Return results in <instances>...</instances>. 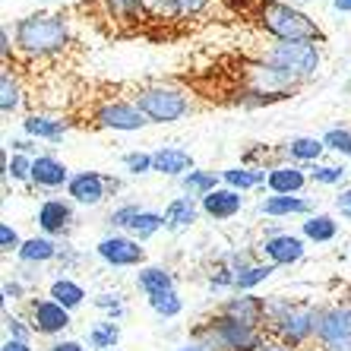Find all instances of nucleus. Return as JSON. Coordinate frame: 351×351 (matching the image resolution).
<instances>
[{
	"label": "nucleus",
	"mask_w": 351,
	"mask_h": 351,
	"mask_svg": "<svg viewBox=\"0 0 351 351\" xmlns=\"http://www.w3.org/2000/svg\"><path fill=\"white\" fill-rule=\"evenodd\" d=\"M3 298L7 301H19L23 298V285L19 282H3Z\"/></svg>",
	"instance_id": "48"
},
{
	"label": "nucleus",
	"mask_w": 351,
	"mask_h": 351,
	"mask_svg": "<svg viewBox=\"0 0 351 351\" xmlns=\"http://www.w3.org/2000/svg\"><path fill=\"white\" fill-rule=\"evenodd\" d=\"M260 351H294V348H288V345H282V342H263Z\"/></svg>",
	"instance_id": "51"
},
{
	"label": "nucleus",
	"mask_w": 351,
	"mask_h": 351,
	"mask_svg": "<svg viewBox=\"0 0 351 351\" xmlns=\"http://www.w3.org/2000/svg\"><path fill=\"white\" fill-rule=\"evenodd\" d=\"M143 213V206H136V203H127V206H121V209H114V213L108 215V221L114 225V228H127L130 231L133 228V221H136V215Z\"/></svg>",
	"instance_id": "40"
},
{
	"label": "nucleus",
	"mask_w": 351,
	"mask_h": 351,
	"mask_svg": "<svg viewBox=\"0 0 351 351\" xmlns=\"http://www.w3.org/2000/svg\"><path fill=\"white\" fill-rule=\"evenodd\" d=\"M332 7L339 10V13H351V0H332Z\"/></svg>",
	"instance_id": "52"
},
{
	"label": "nucleus",
	"mask_w": 351,
	"mask_h": 351,
	"mask_svg": "<svg viewBox=\"0 0 351 351\" xmlns=\"http://www.w3.org/2000/svg\"><path fill=\"white\" fill-rule=\"evenodd\" d=\"M263 215H272V219H282V215H311L313 206L311 199H301V196H266L260 203Z\"/></svg>",
	"instance_id": "21"
},
{
	"label": "nucleus",
	"mask_w": 351,
	"mask_h": 351,
	"mask_svg": "<svg viewBox=\"0 0 351 351\" xmlns=\"http://www.w3.org/2000/svg\"><path fill=\"white\" fill-rule=\"evenodd\" d=\"M180 3V19H190V16H199L213 0H178Z\"/></svg>",
	"instance_id": "44"
},
{
	"label": "nucleus",
	"mask_w": 351,
	"mask_h": 351,
	"mask_svg": "<svg viewBox=\"0 0 351 351\" xmlns=\"http://www.w3.org/2000/svg\"><path fill=\"white\" fill-rule=\"evenodd\" d=\"M178 351H206V348H203V345H196V342H193V345H180Z\"/></svg>",
	"instance_id": "53"
},
{
	"label": "nucleus",
	"mask_w": 351,
	"mask_h": 351,
	"mask_svg": "<svg viewBox=\"0 0 351 351\" xmlns=\"http://www.w3.org/2000/svg\"><path fill=\"white\" fill-rule=\"evenodd\" d=\"M48 351H86L80 342H73V339H64V342H54Z\"/></svg>",
	"instance_id": "49"
},
{
	"label": "nucleus",
	"mask_w": 351,
	"mask_h": 351,
	"mask_svg": "<svg viewBox=\"0 0 351 351\" xmlns=\"http://www.w3.org/2000/svg\"><path fill=\"white\" fill-rule=\"evenodd\" d=\"M304 237L307 241H317V244H329L335 234H339V221L332 215H311V219L304 221Z\"/></svg>",
	"instance_id": "30"
},
{
	"label": "nucleus",
	"mask_w": 351,
	"mask_h": 351,
	"mask_svg": "<svg viewBox=\"0 0 351 351\" xmlns=\"http://www.w3.org/2000/svg\"><path fill=\"white\" fill-rule=\"evenodd\" d=\"M317 317L319 311L313 304H288V301H269L266 304V323L278 335V342L288 348H301L317 335Z\"/></svg>",
	"instance_id": "2"
},
{
	"label": "nucleus",
	"mask_w": 351,
	"mask_h": 351,
	"mask_svg": "<svg viewBox=\"0 0 351 351\" xmlns=\"http://www.w3.org/2000/svg\"><path fill=\"white\" fill-rule=\"evenodd\" d=\"M143 16L152 23H174L180 19V3L178 0H143Z\"/></svg>",
	"instance_id": "32"
},
{
	"label": "nucleus",
	"mask_w": 351,
	"mask_h": 351,
	"mask_svg": "<svg viewBox=\"0 0 351 351\" xmlns=\"http://www.w3.org/2000/svg\"><path fill=\"white\" fill-rule=\"evenodd\" d=\"M323 146L329 152H339V156H351V130L345 127H332V130L323 133Z\"/></svg>",
	"instance_id": "36"
},
{
	"label": "nucleus",
	"mask_w": 351,
	"mask_h": 351,
	"mask_svg": "<svg viewBox=\"0 0 351 351\" xmlns=\"http://www.w3.org/2000/svg\"><path fill=\"white\" fill-rule=\"evenodd\" d=\"M256 19L278 41H323V29L307 13L288 7L282 0H260Z\"/></svg>",
	"instance_id": "3"
},
{
	"label": "nucleus",
	"mask_w": 351,
	"mask_h": 351,
	"mask_svg": "<svg viewBox=\"0 0 351 351\" xmlns=\"http://www.w3.org/2000/svg\"><path fill=\"white\" fill-rule=\"evenodd\" d=\"M313 339L319 342V351H351V304L323 307Z\"/></svg>",
	"instance_id": "7"
},
{
	"label": "nucleus",
	"mask_w": 351,
	"mask_h": 351,
	"mask_svg": "<svg viewBox=\"0 0 351 351\" xmlns=\"http://www.w3.org/2000/svg\"><path fill=\"white\" fill-rule=\"evenodd\" d=\"M32 162L35 158L32 156H13L7 162V171H3V178H13V180H19V184H29L32 180Z\"/></svg>",
	"instance_id": "37"
},
{
	"label": "nucleus",
	"mask_w": 351,
	"mask_h": 351,
	"mask_svg": "<svg viewBox=\"0 0 351 351\" xmlns=\"http://www.w3.org/2000/svg\"><path fill=\"white\" fill-rule=\"evenodd\" d=\"M0 351H32V348H29V342H19V339H7Z\"/></svg>",
	"instance_id": "50"
},
{
	"label": "nucleus",
	"mask_w": 351,
	"mask_h": 351,
	"mask_svg": "<svg viewBox=\"0 0 351 351\" xmlns=\"http://www.w3.org/2000/svg\"><path fill=\"white\" fill-rule=\"evenodd\" d=\"M221 317L237 319V323H247V326L260 329L266 323V301L256 298V294H237V298H228L221 304Z\"/></svg>",
	"instance_id": "13"
},
{
	"label": "nucleus",
	"mask_w": 351,
	"mask_h": 351,
	"mask_svg": "<svg viewBox=\"0 0 351 351\" xmlns=\"http://www.w3.org/2000/svg\"><path fill=\"white\" fill-rule=\"evenodd\" d=\"M16 45L29 58H51L70 45V25L58 13H32L16 23Z\"/></svg>",
	"instance_id": "1"
},
{
	"label": "nucleus",
	"mask_w": 351,
	"mask_h": 351,
	"mask_svg": "<svg viewBox=\"0 0 351 351\" xmlns=\"http://www.w3.org/2000/svg\"><path fill=\"white\" fill-rule=\"evenodd\" d=\"M32 184L41 190H58L64 184H70V171L66 165L54 156H38L32 162Z\"/></svg>",
	"instance_id": "16"
},
{
	"label": "nucleus",
	"mask_w": 351,
	"mask_h": 351,
	"mask_svg": "<svg viewBox=\"0 0 351 351\" xmlns=\"http://www.w3.org/2000/svg\"><path fill=\"white\" fill-rule=\"evenodd\" d=\"M108 16L121 19V23H136L143 16V0H101Z\"/></svg>",
	"instance_id": "33"
},
{
	"label": "nucleus",
	"mask_w": 351,
	"mask_h": 351,
	"mask_svg": "<svg viewBox=\"0 0 351 351\" xmlns=\"http://www.w3.org/2000/svg\"><path fill=\"white\" fill-rule=\"evenodd\" d=\"M38 228L48 237H60L73 228V206L66 199H45L38 209Z\"/></svg>",
	"instance_id": "14"
},
{
	"label": "nucleus",
	"mask_w": 351,
	"mask_h": 351,
	"mask_svg": "<svg viewBox=\"0 0 351 351\" xmlns=\"http://www.w3.org/2000/svg\"><path fill=\"white\" fill-rule=\"evenodd\" d=\"M203 213L199 206H196L193 196H178V199H171V203L165 206V228L171 231H180V228H190L196 221V215Z\"/></svg>",
	"instance_id": "20"
},
{
	"label": "nucleus",
	"mask_w": 351,
	"mask_h": 351,
	"mask_svg": "<svg viewBox=\"0 0 351 351\" xmlns=\"http://www.w3.org/2000/svg\"><path fill=\"white\" fill-rule=\"evenodd\" d=\"M10 54H13V45H10V29L3 25V29H0V58L10 60Z\"/></svg>",
	"instance_id": "47"
},
{
	"label": "nucleus",
	"mask_w": 351,
	"mask_h": 351,
	"mask_svg": "<svg viewBox=\"0 0 351 351\" xmlns=\"http://www.w3.org/2000/svg\"><path fill=\"white\" fill-rule=\"evenodd\" d=\"M193 339L206 351H260L263 348L260 329L221 317V313H215L213 319H206L203 326H196Z\"/></svg>",
	"instance_id": "4"
},
{
	"label": "nucleus",
	"mask_w": 351,
	"mask_h": 351,
	"mask_svg": "<svg viewBox=\"0 0 351 351\" xmlns=\"http://www.w3.org/2000/svg\"><path fill=\"white\" fill-rule=\"evenodd\" d=\"M3 326H7V332H10V339H19V342H29L32 339V326H25V319H19V317H10V313H3Z\"/></svg>",
	"instance_id": "43"
},
{
	"label": "nucleus",
	"mask_w": 351,
	"mask_h": 351,
	"mask_svg": "<svg viewBox=\"0 0 351 351\" xmlns=\"http://www.w3.org/2000/svg\"><path fill=\"white\" fill-rule=\"evenodd\" d=\"M136 285L143 288L146 298H156V294H168V291H178L174 288V276L162 266H143L136 276Z\"/></svg>",
	"instance_id": "22"
},
{
	"label": "nucleus",
	"mask_w": 351,
	"mask_h": 351,
	"mask_svg": "<svg viewBox=\"0 0 351 351\" xmlns=\"http://www.w3.org/2000/svg\"><path fill=\"white\" fill-rule=\"evenodd\" d=\"M291 162H313L317 165L319 158H323V152H326V146H323V139L317 136H294L291 143H285V149H282Z\"/></svg>",
	"instance_id": "25"
},
{
	"label": "nucleus",
	"mask_w": 351,
	"mask_h": 351,
	"mask_svg": "<svg viewBox=\"0 0 351 351\" xmlns=\"http://www.w3.org/2000/svg\"><path fill=\"white\" fill-rule=\"evenodd\" d=\"M199 209H203L209 219H215V221H228V219H234V215L244 209V196H241V190L219 187L215 193H209V196L199 199Z\"/></svg>",
	"instance_id": "15"
},
{
	"label": "nucleus",
	"mask_w": 351,
	"mask_h": 351,
	"mask_svg": "<svg viewBox=\"0 0 351 351\" xmlns=\"http://www.w3.org/2000/svg\"><path fill=\"white\" fill-rule=\"evenodd\" d=\"M260 254L272 266H291L304 260V241L298 234H272L260 244Z\"/></svg>",
	"instance_id": "12"
},
{
	"label": "nucleus",
	"mask_w": 351,
	"mask_h": 351,
	"mask_svg": "<svg viewBox=\"0 0 351 351\" xmlns=\"http://www.w3.org/2000/svg\"><path fill=\"white\" fill-rule=\"evenodd\" d=\"M348 86H351V82H348Z\"/></svg>",
	"instance_id": "54"
},
{
	"label": "nucleus",
	"mask_w": 351,
	"mask_h": 351,
	"mask_svg": "<svg viewBox=\"0 0 351 351\" xmlns=\"http://www.w3.org/2000/svg\"><path fill=\"white\" fill-rule=\"evenodd\" d=\"M16 108H19V82L13 80L10 70H3L0 73V111L10 117Z\"/></svg>",
	"instance_id": "34"
},
{
	"label": "nucleus",
	"mask_w": 351,
	"mask_h": 351,
	"mask_svg": "<svg viewBox=\"0 0 351 351\" xmlns=\"http://www.w3.org/2000/svg\"><path fill=\"white\" fill-rule=\"evenodd\" d=\"M304 184H307V174H304V168H298V165H276V168H269V174H266V187L276 196L301 193Z\"/></svg>",
	"instance_id": "17"
},
{
	"label": "nucleus",
	"mask_w": 351,
	"mask_h": 351,
	"mask_svg": "<svg viewBox=\"0 0 351 351\" xmlns=\"http://www.w3.org/2000/svg\"><path fill=\"white\" fill-rule=\"evenodd\" d=\"M19 247H23V237L16 234V228L10 221H3L0 225V250L3 254H19Z\"/></svg>",
	"instance_id": "42"
},
{
	"label": "nucleus",
	"mask_w": 351,
	"mask_h": 351,
	"mask_svg": "<svg viewBox=\"0 0 351 351\" xmlns=\"http://www.w3.org/2000/svg\"><path fill=\"white\" fill-rule=\"evenodd\" d=\"M221 180H225V187L244 193V190H254L260 184H266V171H260V168H225Z\"/></svg>",
	"instance_id": "28"
},
{
	"label": "nucleus",
	"mask_w": 351,
	"mask_h": 351,
	"mask_svg": "<svg viewBox=\"0 0 351 351\" xmlns=\"http://www.w3.org/2000/svg\"><path fill=\"white\" fill-rule=\"evenodd\" d=\"M48 298L73 313L76 307H82V301H86V288H82L80 282H73V278H54L48 288Z\"/></svg>",
	"instance_id": "23"
},
{
	"label": "nucleus",
	"mask_w": 351,
	"mask_h": 351,
	"mask_svg": "<svg viewBox=\"0 0 351 351\" xmlns=\"http://www.w3.org/2000/svg\"><path fill=\"white\" fill-rule=\"evenodd\" d=\"M95 254L101 256L108 266H117V269H123V266H143V263H146V250L139 247V241H133V237H127V234L101 237L95 247Z\"/></svg>",
	"instance_id": "9"
},
{
	"label": "nucleus",
	"mask_w": 351,
	"mask_h": 351,
	"mask_svg": "<svg viewBox=\"0 0 351 351\" xmlns=\"http://www.w3.org/2000/svg\"><path fill=\"white\" fill-rule=\"evenodd\" d=\"M180 187H184V193H187V196H193V199H196V196L203 199V196H209V193H215V190H219V174L193 168L190 174H184V178H180Z\"/></svg>",
	"instance_id": "26"
},
{
	"label": "nucleus",
	"mask_w": 351,
	"mask_h": 351,
	"mask_svg": "<svg viewBox=\"0 0 351 351\" xmlns=\"http://www.w3.org/2000/svg\"><path fill=\"white\" fill-rule=\"evenodd\" d=\"M121 342V323L117 319H101L89 329V345L95 351H111Z\"/></svg>",
	"instance_id": "29"
},
{
	"label": "nucleus",
	"mask_w": 351,
	"mask_h": 351,
	"mask_svg": "<svg viewBox=\"0 0 351 351\" xmlns=\"http://www.w3.org/2000/svg\"><path fill=\"white\" fill-rule=\"evenodd\" d=\"M23 130L35 139H48V143H60L66 133V123L64 121H54V117H45V114H29L23 121Z\"/></svg>",
	"instance_id": "24"
},
{
	"label": "nucleus",
	"mask_w": 351,
	"mask_h": 351,
	"mask_svg": "<svg viewBox=\"0 0 351 351\" xmlns=\"http://www.w3.org/2000/svg\"><path fill=\"white\" fill-rule=\"evenodd\" d=\"M95 307H98V311H105L108 319H121L123 313H127V311H123V304H121V294H98Z\"/></svg>",
	"instance_id": "41"
},
{
	"label": "nucleus",
	"mask_w": 351,
	"mask_h": 351,
	"mask_svg": "<svg viewBox=\"0 0 351 351\" xmlns=\"http://www.w3.org/2000/svg\"><path fill=\"white\" fill-rule=\"evenodd\" d=\"M19 260L29 263V266H38V263H51V260H58L60 256V244L54 241V237L48 234H35L29 237V241H23V247H19Z\"/></svg>",
	"instance_id": "19"
},
{
	"label": "nucleus",
	"mask_w": 351,
	"mask_h": 351,
	"mask_svg": "<svg viewBox=\"0 0 351 351\" xmlns=\"http://www.w3.org/2000/svg\"><path fill=\"white\" fill-rule=\"evenodd\" d=\"M272 272H276L272 263H244V266L237 269V276H234V288L241 294H250V288H256L260 282H266Z\"/></svg>",
	"instance_id": "27"
},
{
	"label": "nucleus",
	"mask_w": 351,
	"mask_h": 351,
	"mask_svg": "<svg viewBox=\"0 0 351 351\" xmlns=\"http://www.w3.org/2000/svg\"><path fill=\"white\" fill-rule=\"evenodd\" d=\"M335 209L345 215V219H351V187L348 190H342V196L335 199Z\"/></svg>",
	"instance_id": "46"
},
{
	"label": "nucleus",
	"mask_w": 351,
	"mask_h": 351,
	"mask_svg": "<svg viewBox=\"0 0 351 351\" xmlns=\"http://www.w3.org/2000/svg\"><path fill=\"white\" fill-rule=\"evenodd\" d=\"M311 180H317V184H342L345 180V168L342 165H313L311 168Z\"/></svg>",
	"instance_id": "39"
},
{
	"label": "nucleus",
	"mask_w": 351,
	"mask_h": 351,
	"mask_svg": "<svg viewBox=\"0 0 351 351\" xmlns=\"http://www.w3.org/2000/svg\"><path fill=\"white\" fill-rule=\"evenodd\" d=\"M263 64L272 66L291 82H304L317 73L319 66V48L317 41H278L263 54Z\"/></svg>",
	"instance_id": "5"
},
{
	"label": "nucleus",
	"mask_w": 351,
	"mask_h": 351,
	"mask_svg": "<svg viewBox=\"0 0 351 351\" xmlns=\"http://www.w3.org/2000/svg\"><path fill=\"white\" fill-rule=\"evenodd\" d=\"M133 101L149 117V123H174L196 111L187 92L171 89V86H143V89H136Z\"/></svg>",
	"instance_id": "6"
},
{
	"label": "nucleus",
	"mask_w": 351,
	"mask_h": 351,
	"mask_svg": "<svg viewBox=\"0 0 351 351\" xmlns=\"http://www.w3.org/2000/svg\"><path fill=\"white\" fill-rule=\"evenodd\" d=\"M152 158H156V171L168 178H184L193 171V156L180 146H162L152 152Z\"/></svg>",
	"instance_id": "18"
},
{
	"label": "nucleus",
	"mask_w": 351,
	"mask_h": 351,
	"mask_svg": "<svg viewBox=\"0 0 351 351\" xmlns=\"http://www.w3.org/2000/svg\"><path fill=\"white\" fill-rule=\"evenodd\" d=\"M162 228H165V215L162 213H152V209H143V213L136 215V221H133L130 237L143 244V241H149V237L158 234Z\"/></svg>",
	"instance_id": "31"
},
{
	"label": "nucleus",
	"mask_w": 351,
	"mask_h": 351,
	"mask_svg": "<svg viewBox=\"0 0 351 351\" xmlns=\"http://www.w3.org/2000/svg\"><path fill=\"white\" fill-rule=\"evenodd\" d=\"M10 146L16 149L19 156H32V158H38V152H35V143H29V139H13Z\"/></svg>",
	"instance_id": "45"
},
{
	"label": "nucleus",
	"mask_w": 351,
	"mask_h": 351,
	"mask_svg": "<svg viewBox=\"0 0 351 351\" xmlns=\"http://www.w3.org/2000/svg\"><path fill=\"white\" fill-rule=\"evenodd\" d=\"M92 121H95V127H101V130L133 133V130H143V127L149 123V117L136 108V101H123V98H114V101L98 105L95 114H92Z\"/></svg>",
	"instance_id": "8"
},
{
	"label": "nucleus",
	"mask_w": 351,
	"mask_h": 351,
	"mask_svg": "<svg viewBox=\"0 0 351 351\" xmlns=\"http://www.w3.org/2000/svg\"><path fill=\"white\" fill-rule=\"evenodd\" d=\"M29 326L35 335H60L70 326V311L60 307L58 301H51V298L29 301Z\"/></svg>",
	"instance_id": "11"
},
{
	"label": "nucleus",
	"mask_w": 351,
	"mask_h": 351,
	"mask_svg": "<svg viewBox=\"0 0 351 351\" xmlns=\"http://www.w3.org/2000/svg\"><path fill=\"white\" fill-rule=\"evenodd\" d=\"M149 307H152L158 317L171 319V317H178V313L184 311V301H180L178 291H168V294H156V298H149Z\"/></svg>",
	"instance_id": "35"
},
{
	"label": "nucleus",
	"mask_w": 351,
	"mask_h": 351,
	"mask_svg": "<svg viewBox=\"0 0 351 351\" xmlns=\"http://www.w3.org/2000/svg\"><path fill=\"white\" fill-rule=\"evenodd\" d=\"M123 168L130 174H149L156 171V158H152V152H127L123 156Z\"/></svg>",
	"instance_id": "38"
},
{
	"label": "nucleus",
	"mask_w": 351,
	"mask_h": 351,
	"mask_svg": "<svg viewBox=\"0 0 351 351\" xmlns=\"http://www.w3.org/2000/svg\"><path fill=\"white\" fill-rule=\"evenodd\" d=\"M117 187H121V184H117L114 178H105V174H98V171H80L70 178L66 193L80 206H98L108 196V190H117Z\"/></svg>",
	"instance_id": "10"
}]
</instances>
